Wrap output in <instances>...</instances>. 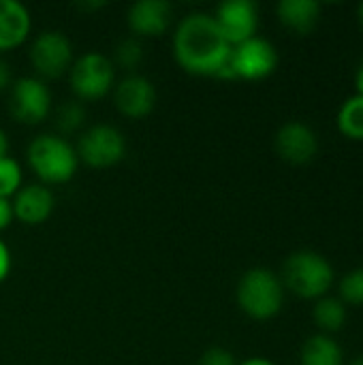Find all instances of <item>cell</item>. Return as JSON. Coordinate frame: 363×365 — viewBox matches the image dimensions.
Instances as JSON below:
<instances>
[{
	"instance_id": "484cf974",
	"label": "cell",
	"mask_w": 363,
	"mask_h": 365,
	"mask_svg": "<svg viewBox=\"0 0 363 365\" xmlns=\"http://www.w3.org/2000/svg\"><path fill=\"white\" fill-rule=\"evenodd\" d=\"M9 272H11V250H9V246L0 240V282L6 280Z\"/></svg>"
},
{
	"instance_id": "4316f807",
	"label": "cell",
	"mask_w": 363,
	"mask_h": 365,
	"mask_svg": "<svg viewBox=\"0 0 363 365\" xmlns=\"http://www.w3.org/2000/svg\"><path fill=\"white\" fill-rule=\"evenodd\" d=\"M11 83H13V79H11V68H9L6 60L0 58V92H2V90H9Z\"/></svg>"
},
{
	"instance_id": "d6986e66",
	"label": "cell",
	"mask_w": 363,
	"mask_h": 365,
	"mask_svg": "<svg viewBox=\"0 0 363 365\" xmlns=\"http://www.w3.org/2000/svg\"><path fill=\"white\" fill-rule=\"evenodd\" d=\"M338 122V130L351 139V141H363V96L353 94L349 96L336 115Z\"/></svg>"
},
{
	"instance_id": "d4e9b609",
	"label": "cell",
	"mask_w": 363,
	"mask_h": 365,
	"mask_svg": "<svg viewBox=\"0 0 363 365\" xmlns=\"http://www.w3.org/2000/svg\"><path fill=\"white\" fill-rule=\"evenodd\" d=\"M15 220L13 216V205L11 199H0V231L9 229V225Z\"/></svg>"
},
{
	"instance_id": "9a60e30c",
	"label": "cell",
	"mask_w": 363,
	"mask_h": 365,
	"mask_svg": "<svg viewBox=\"0 0 363 365\" xmlns=\"http://www.w3.org/2000/svg\"><path fill=\"white\" fill-rule=\"evenodd\" d=\"M32 28L30 11L17 0H0V51L19 47Z\"/></svg>"
},
{
	"instance_id": "4dcf8cb0",
	"label": "cell",
	"mask_w": 363,
	"mask_h": 365,
	"mask_svg": "<svg viewBox=\"0 0 363 365\" xmlns=\"http://www.w3.org/2000/svg\"><path fill=\"white\" fill-rule=\"evenodd\" d=\"M357 21H359V26L363 28V2L357 6Z\"/></svg>"
},
{
	"instance_id": "ba28073f",
	"label": "cell",
	"mask_w": 363,
	"mask_h": 365,
	"mask_svg": "<svg viewBox=\"0 0 363 365\" xmlns=\"http://www.w3.org/2000/svg\"><path fill=\"white\" fill-rule=\"evenodd\" d=\"M51 92L39 77H19L9 88V109L17 122L39 124L51 113Z\"/></svg>"
},
{
	"instance_id": "3957f363",
	"label": "cell",
	"mask_w": 363,
	"mask_h": 365,
	"mask_svg": "<svg viewBox=\"0 0 363 365\" xmlns=\"http://www.w3.org/2000/svg\"><path fill=\"white\" fill-rule=\"evenodd\" d=\"M30 169L43 184H64L75 178L79 156L68 139L51 133L34 137L26 150Z\"/></svg>"
},
{
	"instance_id": "5bb4252c",
	"label": "cell",
	"mask_w": 363,
	"mask_h": 365,
	"mask_svg": "<svg viewBox=\"0 0 363 365\" xmlns=\"http://www.w3.org/2000/svg\"><path fill=\"white\" fill-rule=\"evenodd\" d=\"M173 21V6L167 0H137L128 9V26L137 36H160Z\"/></svg>"
},
{
	"instance_id": "1f68e13d",
	"label": "cell",
	"mask_w": 363,
	"mask_h": 365,
	"mask_svg": "<svg viewBox=\"0 0 363 365\" xmlns=\"http://www.w3.org/2000/svg\"><path fill=\"white\" fill-rule=\"evenodd\" d=\"M349 365H363V355L362 357H357V359H353Z\"/></svg>"
},
{
	"instance_id": "603a6c76",
	"label": "cell",
	"mask_w": 363,
	"mask_h": 365,
	"mask_svg": "<svg viewBox=\"0 0 363 365\" xmlns=\"http://www.w3.org/2000/svg\"><path fill=\"white\" fill-rule=\"evenodd\" d=\"M344 306H363V267L351 269L338 284Z\"/></svg>"
},
{
	"instance_id": "277c9868",
	"label": "cell",
	"mask_w": 363,
	"mask_h": 365,
	"mask_svg": "<svg viewBox=\"0 0 363 365\" xmlns=\"http://www.w3.org/2000/svg\"><path fill=\"white\" fill-rule=\"evenodd\" d=\"M235 299L246 317L255 321H270L282 310L285 287L280 276L272 269L252 267L240 278Z\"/></svg>"
},
{
	"instance_id": "8992f818",
	"label": "cell",
	"mask_w": 363,
	"mask_h": 365,
	"mask_svg": "<svg viewBox=\"0 0 363 365\" xmlns=\"http://www.w3.org/2000/svg\"><path fill=\"white\" fill-rule=\"evenodd\" d=\"M75 150L79 163L92 169H107L126 156V139L122 130L111 124H92L81 133Z\"/></svg>"
},
{
	"instance_id": "9c48e42d",
	"label": "cell",
	"mask_w": 363,
	"mask_h": 365,
	"mask_svg": "<svg viewBox=\"0 0 363 365\" xmlns=\"http://www.w3.org/2000/svg\"><path fill=\"white\" fill-rule=\"evenodd\" d=\"M278 66V51L276 47L263 38L252 36L231 49V75L233 79L259 81L270 77Z\"/></svg>"
},
{
	"instance_id": "f546056e",
	"label": "cell",
	"mask_w": 363,
	"mask_h": 365,
	"mask_svg": "<svg viewBox=\"0 0 363 365\" xmlns=\"http://www.w3.org/2000/svg\"><path fill=\"white\" fill-rule=\"evenodd\" d=\"M6 152H9V137H6V133L0 128V156H6Z\"/></svg>"
},
{
	"instance_id": "4fadbf2b",
	"label": "cell",
	"mask_w": 363,
	"mask_h": 365,
	"mask_svg": "<svg viewBox=\"0 0 363 365\" xmlns=\"http://www.w3.org/2000/svg\"><path fill=\"white\" fill-rule=\"evenodd\" d=\"M11 205H13V216L19 222L34 227V225L45 222L53 214L56 197L45 184H28V186H21L11 197Z\"/></svg>"
},
{
	"instance_id": "6da1fadb",
	"label": "cell",
	"mask_w": 363,
	"mask_h": 365,
	"mask_svg": "<svg viewBox=\"0 0 363 365\" xmlns=\"http://www.w3.org/2000/svg\"><path fill=\"white\" fill-rule=\"evenodd\" d=\"M231 49L233 45L225 38L212 13H188L175 26L173 56L190 75L233 79Z\"/></svg>"
},
{
	"instance_id": "7c38bea8",
	"label": "cell",
	"mask_w": 363,
	"mask_h": 365,
	"mask_svg": "<svg viewBox=\"0 0 363 365\" xmlns=\"http://www.w3.org/2000/svg\"><path fill=\"white\" fill-rule=\"evenodd\" d=\"M274 145L282 160L291 165H308L319 152V137L308 124L293 120L278 128Z\"/></svg>"
},
{
	"instance_id": "52a82bcc",
	"label": "cell",
	"mask_w": 363,
	"mask_h": 365,
	"mask_svg": "<svg viewBox=\"0 0 363 365\" xmlns=\"http://www.w3.org/2000/svg\"><path fill=\"white\" fill-rule=\"evenodd\" d=\"M28 58L39 79H56L64 75L75 60L73 43L60 30H43L30 43Z\"/></svg>"
},
{
	"instance_id": "e0dca14e",
	"label": "cell",
	"mask_w": 363,
	"mask_h": 365,
	"mask_svg": "<svg viewBox=\"0 0 363 365\" xmlns=\"http://www.w3.org/2000/svg\"><path fill=\"white\" fill-rule=\"evenodd\" d=\"M302 365H344V353L342 346L325 334L310 336L300 353Z\"/></svg>"
},
{
	"instance_id": "44dd1931",
	"label": "cell",
	"mask_w": 363,
	"mask_h": 365,
	"mask_svg": "<svg viewBox=\"0 0 363 365\" xmlns=\"http://www.w3.org/2000/svg\"><path fill=\"white\" fill-rule=\"evenodd\" d=\"M86 122V107L81 101H66L56 109V126L62 133H75Z\"/></svg>"
},
{
	"instance_id": "ac0fdd59",
	"label": "cell",
	"mask_w": 363,
	"mask_h": 365,
	"mask_svg": "<svg viewBox=\"0 0 363 365\" xmlns=\"http://www.w3.org/2000/svg\"><path fill=\"white\" fill-rule=\"evenodd\" d=\"M347 319H349V312L340 297L325 295V297L317 299L312 306V321L319 327V334L334 336V334L342 331L347 325Z\"/></svg>"
},
{
	"instance_id": "7a4b0ae2",
	"label": "cell",
	"mask_w": 363,
	"mask_h": 365,
	"mask_svg": "<svg viewBox=\"0 0 363 365\" xmlns=\"http://www.w3.org/2000/svg\"><path fill=\"white\" fill-rule=\"evenodd\" d=\"M280 280L282 287L293 295L308 302H317L332 291L336 282V272L321 252L295 250L287 257Z\"/></svg>"
},
{
	"instance_id": "8fae6325",
	"label": "cell",
	"mask_w": 363,
	"mask_h": 365,
	"mask_svg": "<svg viewBox=\"0 0 363 365\" xmlns=\"http://www.w3.org/2000/svg\"><path fill=\"white\" fill-rule=\"evenodd\" d=\"M212 15L231 45H240L257 36L259 9L252 0H225L216 6Z\"/></svg>"
},
{
	"instance_id": "cb8c5ba5",
	"label": "cell",
	"mask_w": 363,
	"mask_h": 365,
	"mask_svg": "<svg viewBox=\"0 0 363 365\" xmlns=\"http://www.w3.org/2000/svg\"><path fill=\"white\" fill-rule=\"evenodd\" d=\"M199 365H237L233 353H229L227 349H220V346H214L210 351H205L201 355V361Z\"/></svg>"
},
{
	"instance_id": "7402d4cb",
	"label": "cell",
	"mask_w": 363,
	"mask_h": 365,
	"mask_svg": "<svg viewBox=\"0 0 363 365\" xmlns=\"http://www.w3.org/2000/svg\"><path fill=\"white\" fill-rule=\"evenodd\" d=\"M21 167L15 158L0 156V199H11L21 188Z\"/></svg>"
},
{
	"instance_id": "5b68a950",
	"label": "cell",
	"mask_w": 363,
	"mask_h": 365,
	"mask_svg": "<svg viewBox=\"0 0 363 365\" xmlns=\"http://www.w3.org/2000/svg\"><path fill=\"white\" fill-rule=\"evenodd\" d=\"M71 88L77 94V101H98L109 94L116 86V66L113 60L101 51H86L75 58L68 68Z\"/></svg>"
},
{
	"instance_id": "30bf717a",
	"label": "cell",
	"mask_w": 363,
	"mask_h": 365,
	"mask_svg": "<svg viewBox=\"0 0 363 365\" xmlns=\"http://www.w3.org/2000/svg\"><path fill=\"white\" fill-rule=\"evenodd\" d=\"M111 92H113L116 109L126 118L133 120L145 118L156 107V88L145 75L128 73L122 79H116Z\"/></svg>"
},
{
	"instance_id": "2e32d148",
	"label": "cell",
	"mask_w": 363,
	"mask_h": 365,
	"mask_svg": "<svg viewBox=\"0 0 363 365\" xmlns=\"http://www.w3.org/2000/svg\"><path fill=\"white\" fill-rule=\"evenodd\" d=\"M276 13L282 26L297 34H308L321 19V4L315 0H280Z\"/></svg>"
},
{
	"instance_id": "83f0119b",
	"label": "cell",
	"mask_w": 363,
	"mask_h": 365,
	"mask_svg": "<svg viewBox=\"0 0 363 365\" xmlns=\"http://www.w3.org/2000/svg\"><path fill=\"white\" fill-rule=\"evenodd\" d=\"M355 94H359L363 96V62L359 64V68H357V73H355Z\"/></svg>"
},
{
	"instance_id": "ffe728a7",
	"label": "cell",
	"mask_w": 363,
	"mask_h": 365,
	"mask_svg": "<svg viewBox=\"0 0 363 365\" xmlns=\"http://www.w3.org/2000/svg\"><path fill=\"white\" fill-rule=\"evenodd\" d=\"M143 60V45L137 36H128V38H122L118 45H116V60H113V66H120L128 73H133Z\"/></svg>"
},
{
	"instance_id": "f1b7e54d",
	"label": "cell",
	"mask_w": 363,
	"mask_h": 365,
	"mask_svg": "<svg viewBox=\"0 0 363 365\" xmlns=\"http://www.w3.org/2000/svg\"><path fill=\"white\" fill-rule=\"evenodd\" d=\"M237 365H274L270 359H265V357H250V359H246V361H242V364Z\"/></svg>"
}]
</instances>
